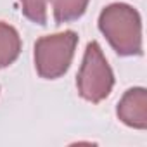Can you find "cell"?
Returning <instances> with one entry per match:
<instances>
[{
  "mask_svg": "<svg viewBox=\"0 0 147 147\" xmlns=\"http://www.w3.org/2000/svg\"><path fill=\"white\" fill-rule=\"evenodd\" d=\"M23 43L18 30L0 21V69L11 66L21 54Z\"/></svg>",
  "mask_w": 147,
  "mask_h": 147,
  "instance_id": "5b68a950",
  "label": "cell"
},
{
  "mask_svg": "<svg viewBox=\"0 0 147 147\" xmlns=\"http://www.w3.org/2000/svg\"><path fill=\"white\" fill-rule=\"evenodd\" d=\"M88 2L90 0H50L55 23L62 24L80 19L87 11Z\"/></svg>",
  "mask_w": 147,
  "mask_h": 147,
  "instance_id": "8992f818",
  "label": "cell"
},
{
  "mask_svg": "<svg viewBox=\"0 0 147 147\" xmlns=\"http://www.w3.org/2000/svg\"><path fill=\"white\" fill-rule=\"evenodd\" d=\"M76 45L78 35L71 30L38 38L35 42L36 73L45 80H57L66 75L75 57Z\"/></svg>",
  "mask_w": 147,
  "mask_h": 147,
  "instance_id": "7a4b0ae2",
  "label": "cell"
},
{
  "mask_svg": "<svg viewBox=\"0 0 147 147\" xmlns=\"http://www.w3.org/2000/svg\"><path fill=\"white\" fill-rule=\"evenodd\" d=\"M114 87L113 69L104 57V52L97 42H90L85 49L83 61L76 76V88L82 99L99 104L109 97Z\"/></svg>",
  "mask_w": 147,
  "mask_h": 147,
  "instance_id": "3957f363",
  "label": "cell"
},
{
  "mask_svg": "<svg viewBox=\"0 0 147 147\" xmlns=\"http://www.w3.org/2000/svg\"><path fill=\"white\" fill-rule=\"evenodd\" d=\"M116 114L121 123L135 130L147 128V92L144 87L130 88L118 102Z\"/></svg>",
  "mask_w": 147,
  "mask_h": 147,
  "instance_id": "277c9868",
  "label": "cell"
},
{
  "mask_svg": "<svg viewBox=\"0 0 147 147\" xmlns=\"http://www.w3.org/2000/svg\"><path fill=\"white\" fill-rule=\"evenodd\" d=\"M99 30L118 55L142 54V19L128 4H111L99 16Z\"/></svg>",
  "mask_w": 147,
  "mask_h": 147,
  "instance_id": "6da1fadb",
  "label": "cell"
},
{
  "mask_svg": "<svg viewBox=\"0 0 147 147\" xmlns=\"http://www.w3.org/2000/svg\"><path fill=\"white\" fill-rule=\"evenodd\" d=\"M19 4H21V12L26 19L42 26L47 23L49 0H19Z\"/></svg>",
  "mask_w": 147,
  "mask_h": 147,
  "instance_id": "52a82bcc",
  "label": "cell"
}]
</instances>
